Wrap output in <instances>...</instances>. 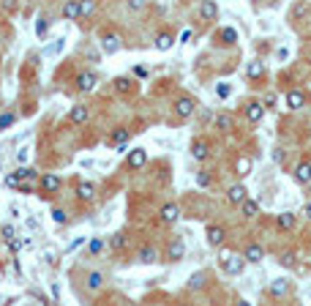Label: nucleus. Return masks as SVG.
I'll return each mask as SVG.
<instances>
[{"label":"nucleus","instance_id":"17","mask_svg":"<svg viewBox=\"0 0 311 306\" xmlns=\"http://www.w3.org/2000/svg\"><path fill=\"white\" fill-rule=\"evenodd\" d=\"M63 19H79V0H66V6H63Z\"/></svg>","mask_w":311,"mask_h":306},{"label":"nucleus","instance_id":"42","mask_svg":"<svg viewBox=\"0 0 311 306\" xmlns=\"http://www.w3.org/2000/svg\"><path fill=\"white\" fill-rule=\"evenodd\" d=\"M216 93H219V98H227V96H229V85H227V82H219Z\"/></svg>","mask_w":311,"mask_h":306},{"label":"nucleus","instance_id":"32","mask_svg":"<svg viewBox=\"0 0 311 306\" xmlns=\"http://www.w3.org/2000/svg\"><path fill=\"white\" fill-rule=\"evenodd\" d=\"M52 222H55V224H66V222H69V213H66L63 208H52Z\"/></svg>","mask_w":311,"mask_h":306},{"label":"nucleus","instance_id":"12","mask_svg":"<svg viewBox=\"0 0 311 306\" xmlns=\"http://www.w3.org/2000/svg\"><path fill=\"white\" fill-rule=\"evenodd\" d=\"M76 197L85 202H90L93 197H96V183H90V181H82L79 186H76Z\"/></svg>","mask_w":311,"mask_h":306},{"label":"nucleus","instance_id":"10","mask_svg":"<svg viewBox=\"0 0 311 306\" xmlns=\"http://www.w3.org/2000/svg\"><path fill=\"white\" fill-rule=\"evenodd\" d=\"M178 216H180V208L175 205V202H166L164 208H161V222L164 224H175L178 222Z\"/></svg>","mask_w":311,"mask_h":306},{"label":"nucleus","instance_id":"1","mask_svg":"<svg viewBox=\"0 0 311 306\" xmlns=\"http://www.w3.org/2000/svg\"><path fill=\"white\" fill-rule=\"evenodd\" d=\"M219 263H221V271L229 273V276H240L243 268H246V257H238V254H229V251H221Z\"/></svg>","mask_w":311,"mask_h":306},{"label":"nucleus","instance_id":"26","mask_svg":"<svg viewBox=\"0 0 311 306\" xmlns=\"http://www.w3.org/2000/svg\"><path fill=\"white\" fill-rule=\"evenodd\" d=\"M172 44H175L172 33H159V36H156V49H161V52H166Z\"/></svg>","mask_w":311,"mask_h":306},{"label":"nucleus","instance_id":"9","mask_svg":"<svg viewBox=\"0 0 311 306\" xmlns=\"http://www.w3.org/2000/svg\"><path fill=\"white\" fill-rule=\"evenodd\" d=\"M191 156L197 161H205L207 156H210V145H207L205 139H194V145H191Z\"/></svg>","mask_w":311,"mask_h":306},{"label":"nucleus","instance_id":"37","mask_svg":"<svg viewBox=\"0 0 311 306\" xmlns=\"http://www.w3.org/2000/svg\"><path fill=\"white\" fill-rule=\"evenodd\" d=\"M115 85H118V91H123V93L134 91V82H131V79H126V76H123V79H118Z\"/></svg>","mask_w":311,"mask_h":306},{"label":"nucleus","instance_id":"7","mask_svg":"<svg viewBox=\"0 0 311 306\" xmlns=\"http://www.w3.org/2000/svg\"><path fill=\"white\" fill-rule=\"evenodd\" d=\"M246 197H249V191H246V186H243V183H235V186H229V191H227V200L232 202V205H240Z\"/></svg>","mask_w":311,"mask_h":306},{"label":"nucleus","instance_id":"43","mask_svg":"<svg viewBox=\"0 0 311 306\" xmlns=\"http://www.w3.org/2000/svg\"><path fill=\"white\" fill-rule=\"evenodd\" d=\"M191 38H194V30H191V28H186L183 33H180V44H188Z\"/></svg>","mask_w":311,"mask_h":306},{"label":"nucleus","instance_id":"47","mask_svg":"<svg viewBox=\"0 0 311 306\" xmlns=\"http://www.w3.org/2000/svg\"><path fill=\"white\" fill-rule=\"evenodd\" d=\"M3 235H6L8 241H11V238H14V230H11V227H3Z\"/></svg>","mask_w":311,"mask_h":306},{"label":"nucleus","instance_id":"31","mask_svg":"<svg viewBox=\"0 0 311 306\" xmlns=\"http://www.w3.org/2000/svg\"><path fill=\"white\" fill-rule=\"evenodd\" d=\"M216 126H219L221 132H229V129H232V115H219V118H216Z\"/></svg>","mask_w":311,"mask_h":306},{"label":"nucleus","instance_id":"15","mask_svg":"<svg viewBox=\"0 0 311 306\" xmlns=\"http://www.w3.org/2000/svg\"><path fill=\"white\" fill-rule=\"evenodd\" d=\"M306 104V93L303 91H290L287 93V107H290V110H300V107Z\"/></svg>","mask_w":311,"mask_h":306},{"label":"nucleus","instance_id":"29","mask_svg":"<svg viewBox=\"0 0 311 306\" xmlns=\"http://www.w3.org/2000/svg\"><path fill=\"white\" fill-rule=\"evenodd\" d=\"M205 273H194V276H191V282H188V290H202V287H205Z\"/></svg>","mask_w":311,"mask_h":306},{"label":"nucleus","instance_id":"18","mask_svg":"<svg viewBox=\"0 0 311 306\" xmlns=\"http://www.w3.org/2000/svg\"><path fill=\"white\" fill-rule=\"evenodd\" d=\"M145 161H147V153L142 151V148H134V151L128 153V167H131V170L142 167V164H145Z\"/></svg>","mask_w":311,"mask_h":306},{"label":"nucleus","instance_id":"27","mask_svg":"<svg viewBox=\"0 0 311 306\" xmlns=\"http://www.w3.org/2000/svg\"><path fill=\"white\" fill-rule=\"evenodd\" d=\"M101 285H104V276L98 271H90L88 273V290L96 292V290H101Z\"/></svg>","mask_w":311,"mask_h":306},{"label":"nucleus","instance_id":"11","mask_svg":"<svg viewBox=\"0 0 311 306\" xmlns=\"http://www.w3.org/2000/svg\"><path fill=\"white\" fill-rule=\"evenodd\" d=\"M262 115H265V107L259 104V101H249V104H246V118H249L251 123H259Z\"/></svg>","mask_w":311,"mask_h":306},{"label":"nucleus","instance_id":"4","mask_svg":"<svg viewBox=\"0 0 311 306\" xmlns=\"http://www.w3.org/2000/svg\"><path fill=\"white\" fill-rule=\"evenodd\" d=\"M224 238H227V230L221 227V224H207V244L210 246H219L224 244Z\"/></svg>","mask_w":311,"mask_h":306},{"label":"nucleus","instance_id":"35","mask_svg":"<svg viewBox=\"0 0 311 306\" xmlns=\"http://www.w3.org/2000/svg\"><path fill=\"white\" fill-rule=\"evenodd\" d=\"M88 249H90V254H98V251H104V241L101 238H93L88 244Z\"/></svg>","mask_w":311,"mask_h":306},{"label":"nucleus","instance_id":"5","mask_svg":"<svg viewBox=\"0 0 311 306\" xmlns=\"http://www.w3.org/2000/svg\"><path fill=\"white\" fill-rule=\"evenodd\" d=\"M183 254H186V241L175 238L172 244L166 246V260H169V263H178V260H183Z\"/></svg>","mask_w":311,"mask_h":306},{"label":"nucleus","instance_id":"20","mask_svg":"<svg viewBox=\"0 0 311 306\" xmlns=\"http://www.w3.org/2000/svg\"><path fill=\"white\" fill-rule=\"evenodd\" d=\"M96 8H98L96 0H79V19H90L96 14Z\"/></svg>","mask_w":311,"mask_h":306},{"label":"nucleus","instance_id":"41","mask_svg":"<svg viewBox=\"0 0 311 306\" xmlns=\"http://www.w3.org/2000/svg\"><path fill=\"white\" fill-rule=\"evenodd\" d=\"M123 246H126V235H120V232H118V235L112 238V249H123Z\"/></svg>","mask_w":311,"mask_h":306},{"label":"nucleus","instance_id":"6","mask_svg":"<svg viewBox=\"0 0 311 306\" xmlns=\"http://www.w3.org/2000/svg\"><path fill=\"white\" fill-rule=\"evenodd\" d=\"M101 47L107 55H115V52H120V36L118 33H107L101 38Z\"/></svg>","mask_w":311,"mask_h":306},{"label":"nucleus","instance_id":"2","mask_svg":"<svg viewBox=\"0 0 311 306\" xmlns=\"http://www.w3.org/2000/svg\"><path fill=\"white\" fill-rule=\"evenodd\" d=\"M194 98L191 96H180L178 101H175V115H178V118H191L194 115Z\"/></svg>","mask_w":311,"mask_h":306},{"label":"nucleus","instance_id":"21","mask_svg":"<svg viewBox=\"0 0 311 306\" xmlns=\"http://www.w3.org/2000/svg\"><path fill=\"white\" fill-rule=\"evenodd\" d=\"M240 210H243V216H246V219H254V216H259V202H254V200H249V197H246V200L240 202Z\"/></svg>","mask_w":311,"mask_h":306},{"label":"nucleus","instance_id":"39","mask_svg":"<svg viewBox=\"0 0 311 306\" xmlns=\"http://www.w3.org/2000/svg\"><path fill=\"white\" fill-rule=\"evenodd\" d=\"M197 186H202V189L210 186V175H207V172H197Z\"/></svg>","mask_w":311,"mask_h":306},{"label":"nucleus","instance_id":"24","mask_svg":"<svg viewBox=\"0 0 311 306\" xmlns=\"http://www.w3.org/2000/svg\"><path fill=\"white\" fill-rule=\"evenodd\" d=\"M128 137H131V134H128V129H115V132H112V145L115 148H123L126 142H128Z\"/></svg>","mask_w":311,"mask_h":306},{"label":"nucleus","instance_id":"3","mask_svg":"<svg viewBox=\"0 0 311 306\" xmlns=\"http://www.w3.org/2000/svg\"><path fill=\"white\" fill-rule=\"evenodd\" d=\"M98 85V76L93 74V71H82V74L76 76V91H82V93H90L93 88Z\"/></svg>","mask_w":311,"mask_h":306},{"label":"nucleus","instance_id":"22","mask_svg":"<svg viewBox=\"0 0 311 306\" xmlns=\"http://www.w3.org/2000/svg\"><path fill=\"white\" fill-rule=\"evenodd\" d=\"M287 292H290V282H287V279H276V282L270 285V295H273V298H281Z\"/></svg>","mask_w":311,"mask_h":306},{"label":"nucleus","instance_id":"46","mask_svg":"<svg viewBox=\"0 0 311 306\" xmlns=\"http://www.w3.org/2000/svg\"><path fill=\"white\" fill-rule=\"evenodd\" d=\"M134 74H137V76H147V69H142V66H137V69H134Z\"/></svg>","mask_w":311,"mask_h":306},{"label":"nucleus","instance_id":"8","mask_svg":"<svg viewBox=\"0 0 311 306\" xmlns=\"http://www.w3.org/2000/svg\"><path fill=\"white\" fill-rule=\"evenodd\" d=\"M200 17L205 22H213L216 17H219V6H216L213 0H202V6H200Z\"/></svg>","mask_w":311,"mask_h":306},{"label":"nucleus","instance_id":"13","mask_svg":"<svg viewBox=\"0 0 311 306\" xmlns=\"http://www.w3.org/2000/svg\"><path fill=\"white\" fill-rule=\"evenodd\" d=\"M243 257H246V263H259V260L265 257V249L259 244H249L246 251H243Z\"/></svg>","mask_w":311,"mask_h":306},{"label":"nucleus","instance_id":"28","mask_svg":"<svg viewBox=\"0 0 311 306\" xmlns=\"http://www.w3.org/2000/svg\"><path fill=\"white\" fill-rule=\"evenodd\" d=\"M219 41L221 44H235L238 41V30L235 28H224L221 33H219Z\"/></svg>","mask_w":311,"mask_h":306},{"label":"nucleus","instance_id":"34","mask_svg":"<svg viewBox=\"0 0 311 306\" xmlns=\"http://www.w3.org/2000/svg\"><path fill=\"white\" fill-rule=\"evenodd\" d=\"M295 263H297V260H295L292 251H284V254H281V265H284V268H295Z\"/></svg>","mask_w":311,"mask_h":306},{"label":"nucleus","instance_id":"38","mask_svg":"<svg viewBox=\"0 0 311 306\" xmlns=\"http://www.w3.org/2000/svg\"><path fill=\"white\" fill-rule=\"evenodd\" d=\"M19 181H22V178H19V172H11V175H6V186H8V189H17V186H19Z\"/></svg>","mask_w":311,"mask_h":306},{"label":"nucleus","instance_id":"19","mask_svg":"<svg viewBox=\"0 0 311 306\" xmlns=\"http://www.w3.org/2000/svg\"><path fill=\"white\" fill-rule=\"evenodd\" d=\"M41 189H44V194H55L57 189H60V178H57V175H44Z\"/></svg>","mask_w":311,"mask_h":306},{"label":"nucleus","instance_id":"50","mask_svg":"<svg viewBox=\"0 0 311 306\" xmlns=\"http://www.w3.org/2000/svg\"><path fill=\"white\" fill-rule=\"evenodd\" d=\"M309 63H311V55H309Z\"/></svg>","mask_w":311,"mask_h":306},{"label":"nucleus","instance_id":"33","mask_svg":"<svg viewBox=\"0 0 311 306\" xmlns=\"http://www.w3.org/2000/svg\"><path fill=\"white\" fill-rule=\"evenodd\" d=\"M17 123V115H11V112H6V115H0V132L3 129H8V126Z\"/></svg>","mask_w":311,"mask_h":306},{"label":"nucleus","instance_id":"40","mask_svg":"<svg viewBox=\"0 0 311 306\" xmlns=\"http://www.w3.org/2000/svg\"><path fill=\"white\" fill-rule=\"evenodd\" d=\"M126 3H128V8H131V11H142L147 0H126Z\"/></svg>","mask_w":311,"mask_h":306},{"label":"nucleus","instance_id":"45","mask_svg":"<svg viewBox=\"0 0 311 306\" xmlns=\"http://www.w3.org/2000/svg\"><path fill=\"white\" fill-rule=\"evenodd\" d=\"M238 175H249V161H246V159L238 161Z\"/></svg>","mask_w":311,"mask_h":306},{"label":"nucleus","instance_id":"49","mask_svg":"<svg viewBox=\"0 0 311 306\" xmlns=\"http://www.w3.org/2000/svg\"><path fill=\"white\" fill-rule=\"evenodd\" d=\"M254 3H262V0H254Z\"/></svg>","mask_w":311,"mask_h":306},{"label":"nucleus","instance_id":"44","mask_svg":"<svg viewBox=\"0 0 311 306\" xmlns=\"http://www.w3.org/2000/svg\"><path fill=\"white\" fill-rule=\"evenodd\" d=\"M262 107H265V110H273V107H276V96H273V93H270V96H265Z\"/></svg>","mask_w":311,"mask_h":306},{"label":"nucleus","instance_id":"16","mask_svg":"<svg viewBox=\"0 0 311 306\" xmlns=\"http://www.w3.org/2000/svg\"><path fill=\"white\" fill-rule=\"evenodd\" d=\"M295 181L297 183H311V161H300L295 167Z\"/></svg>","mask_w":311,"mask_h":306},{"label":"nucleus","instance_id":"36","mask_svg":"<svg viewBox=\"0 0 311 306\" xmlns=\"http://www.w3.org/2000/svg\"><path fill=\"white\" fill-rule=\"evenodd\" d=\"M47 25H49L47 17H41V19L36 22V36H38V38H44V33H47Z\"/></svg>","mask_w":311,"mask_h":306},{"label":"nucleus","instance_id":"48","mask_svg":"<svg viewBox=\"0 0 311 306\" xmlns=\"http://www.w3.org/2000/svg\"><path fill=\"white\" fill-rule=\"evenodd\" d=\"M303 213H306V216H309V219H311V202H309V205H306V210H303Z\"/></svg>","mask_w":311,"mask_h":306},{"label":"nucleus","instance_id":"30","mask_svg":"<svg viewBox=\"0 0 311 306\" xmlns=\"http://www.w3.org/2000/svg\"><path fill=\"white\" fill-rule=\"evenodd\" d=\"M278 227H281V230H292V227H295V213H281V216H278Z\"/></svg>","mask_w":311,"mask_h":306},{"label":"nucleus","instance_id":"14","mask_svg":"<svg viewBox=\"0 0 311 306\" xmlns=\"http://www.w3.org/2000/svg\"><path fill=\"white\" fill-rule=\"evenodd\" d=\"M139 263H145V265H150V263H159V249L156 246H142L139 249Z\"/></svg>","mask_w":311,"mask_h":306},{"label":"nucleus","instance_id":"23","mask_svg":"<svg viewBox=\"0 0 311 306\" xmlns=\"http://www.w3.org/2000/svg\"><path fill=\"white\" fill-rule=\"evenodd\" d=\"M246 76H249V79H262V76H265V66L259 60H251L249 66H246Z\"/></svg>","mask_w":311,"mask_h":306},{"label":"nucleus","instance_id":"25","mask_svg":"<svg viewBox=\"0 0 311 306\" xmlns=\"http://www.w3.org/2000/svg\"><path fill=\"white\" fill-rule=\"evenodd\" d=\"M69 120H71V123H85V120H88V107L76 104L74 110L69 112Z\"/></svg>","mask_w":311,"mask_h":306}]
</instances>
